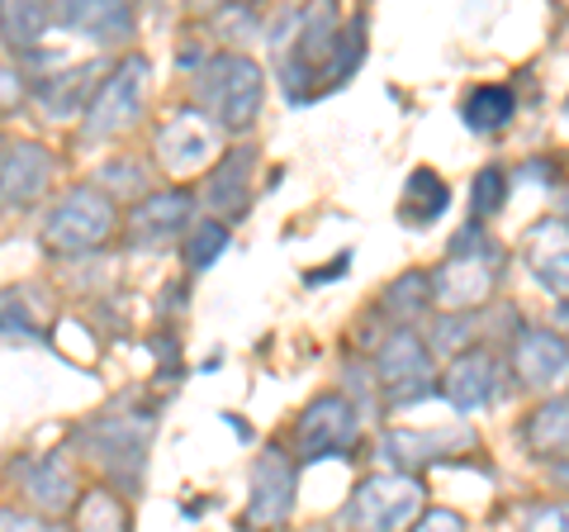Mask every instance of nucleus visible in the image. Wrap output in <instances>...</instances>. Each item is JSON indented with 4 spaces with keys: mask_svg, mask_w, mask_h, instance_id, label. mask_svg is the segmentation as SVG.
Instances as JSON below:
<instances>
[{
    "mask_svg": "<svg viewBox=\"0 0 569 532\" xmlns=\"http://www.w3.org/2000/svg\"><path fill=\"white\" fill-rule=\"evenodd\" d=\"M366 58V20H351L342 29V14L332 6L323 10H305L299 14L295 39L280 48V77H284V96L295 105H305L313 96L342 86Z\"/></svg>",
    "mask_w": 569,
    "mask_h": 532,
    "instance_id": "f257e3e1",
    "label": "nucleus"
},
{
    "mask_svg": "<svg viewBox=\"0 0 569 532\" xmlns=\"http://www.w3.org/2000/svg\"><path fill=\"white\" fill-rule=\"evenodd\" d=\"M261 100H266V77L242 52H219L194 72V110L209 115L228 134H242L261 115Z\"/></svg>",
    "mask_w": 569,
    "mask_h": 532,
    "instance_id": "f03ea898",
    "label": "nucleus"
},
{
    "mask_svg": "<svg viewBox=\"0 0 569 532\" xmlns=\"http://www.w3.org/2000/svg\"><path fill=\"white\" fill-rule=\"evenodd\" d=\"M498 286V247L485 238V228H466L447 262L432 272V309L437 314H470L485 305Z\"/></svg>",
    "mask_w": 569,
    "mask_h": 532,
    "instance_id": "7ed1b4c3",
    "label": "nucleus"
},
{
    "mask_svg": "<svg viewBox=\"0 0 569 532\" xmlns=\"http://www.w3.org/2000/svg\"><path fill=\"white\" fill-rule=\"evenodd\" d=\"M114 224H119V209L110 200V190L77 186V190H67L58 209L48 215L43 243H48V253H58V257H81V253H96L100 243H110Z\"/></svg>",
    "mask_w": 569,
    "mask_h": 532,
    "instance_id": "20e7f679",
    "label": "nucleus"
},
{
    "mask_svg": "<svg viewBox=\"0 0 569 532\" xmlns=\"http://www.w3.org/2000/svg\"><path fill=\"white\" fill-rule=\"evenodd\" d=\"M422 481L413 475H366L351 490L342 523L351 532H403L422 513Z\"/></svg>",
    "mask_w": 569,
    "mask_h": 532,
    "instance_id": "39448f33",
    "label": "nucleus"
},
{
    "mask_svg": "<svg viewBox=\"0 0 569 532\" xmlns=\"http://www.w3.org/2000/svg\"><path fill=\"white\" fill-rule=\"evenodd\" d=\"M148 100V58H123L110 77L96 86L91 105L81 115V138L86 144H104V138L123 134L142 115Z\"/></svg>",
    "mask_w": 569,
    "mask_h": 532,
    "instance_id": "423d86ee",
    "label": "nucleus"
},
{
    "mask_svg": "<svg viewBox=\"0 0 569 532\" xmlns=\"http://www.w3.org/2000/svg\"><path fill=\"white\" fill-rule=\"evenodd\" d=\"M81 442L96 452L100 471L110 475L114 485L133 490L142 481V466H148L142 456H148V442H152V418L148 414H138V418L104 414L91 423V428H81Z\"/></svg>",
    "mask_w": 569,
    "mask_h": 532,
    "instance_id": "0eeeda50",
    "label": "nucleus"
},
{
    "mask_svg": "<svg viewBox=\"0 0 569 532\" xmlns=\"http://www.w3.org/2000/svg\"><path fill=\"white\" fill-rule=\"evenodd\" d=\"M295 466L299 461L271 442V447H261L257 466H252V494H247V513H242V532H276L290 523L295 513Z\"/></svg>",
    "mask_w": 569,
    "mask_h": 532,
    "instance_id": "6e6552de",
    "label": "nucleus"
},
{
    "mask_svg": "<svg viewBox=\"0 0 569 532\" xmlns=\"http://www.w3.org/2000/svg\"><path fill=\"white\" fill-rule=\"evenodd\" d=\"M356 404L347 395H318L295 423V452L305 461H323V456H347L356 447Z\"/></svg>",
    "mask_w": 569,
    "mask_h": 532,
    "instance_id": "1a4fd4ad",
    "label": "nucleus"
},
{
    "mask_svg": "<svg viewBox=\"0 0 569 532\" xmlns=\"http://www.w3.org/2000/svg\"><path fill=\"white\" fill-rule=\"evenodd\" d=\"M219 148H223V129L200 110H176L162 129H157V162L171 176L204 171L209 157H219Z\"/></svg>",
    "mask_w": 569,
    "mask_h": 532,
    "instance_id": "9d476101",
    "label": "nucleus"
},
{
    "mask_svg": "<svg viewBox=\"0 0 569 532\" xmlns=\"http://www.w3.org/2000/svg\"><path fill=\"white\" fill-rule=\"evenodd\" d=\"M380 381L389 385V400L395 404H413L432 395V357H427V343L418 338L413 328L389 333L380 357H376Z\"/></svg>",
    "mask_w": 569,
    "mask_h": 532,
    "instance_id": "9b49d317",
    "label": "nucleus"
},
{
    "mask_svg": "<svg viewBox=\"0 0 569 532\" xmlns=\"http://www.w3.org/2000/svg\"><path fill=\"white\" fill-rule=\"evenodd\" d=\"M498 390H503V371H498L493 352H485V347H466L447 366V376H441V395H447L460 414H475V410H485V404H493Z\"/></svg>",
    "mask_w": 569,
    "mask_h": 532,
    "instance_id": "f8f14e48",
    "label": "nucleus"
},
{
    "mask_svg": "<svg viewBox=\"0 0 569 532\" xmlns=\"http://www.w3.org/2000/svg\"><path fill=\"white\" fill-rule=\"evenodd\" d=\"M252 167H257L252 148H228L219 162H213L209 181H204V209L219 224L247 215V205H252Z\"/></svg>",
    "mask_w": 569,
    "mask_h": 532,
    "instance_id": "ddd939ff",
    "label": "nucleus"
},
{
    "mask_svg": "<svg viewBox=\"0 0 569 532\" xmlns=\"http://www.w3.org/2000/svg\"><path fill=\"white\" fill-rule=\"evenodd\" d=\"M508 357H512V376L522 385H556L569 371V343L541 324H522Z\"/></svg>",
    "mask_w": 569,
    "mask_h": 532,
    "instance_id": "4468645a",
    "label": "nucleus"
},
{
    "mask_svg": "<svg viewBox=\"0 0 569 532\" xmlns=\"http://www.w3.org/2000/svg\"><path fill=\"white\" fill-rule=\"evenodd\" d=\"M190 209L194 200L186 190H157V195H142L129 215V243L133 247H167L171 234H181L190 224Z\"/></svg>",
    "mask_w": 569,
    "mask_h": 532,
    "instance_id": "2eb2a0df",
    "label": "nucleus"
},
{
    "mask_svg": "<svg viewBox=\"0 0 569 532\" xmlns=\"http://www.w3.org/2000/svg\"><path fill=\"white\" fill-rule=\"evenodd\" d=\"M522 257L531 266V276H537L550 295L569 299V219L531 224V234L522 243Z\"/></svg>",
    "mask_w": 569,
    "mask_h": 532,
    "instance_id": "dca6fc26",
    "label": "nucleus"
},
{
    "mask_svg": "<svg viewBox=\"0 0 569 532\" xmlns=\"http://www.w3.org/2000/svg\"><path fill=\"white\" fill-rule=\"evenodd\" d=\"M52 181V152L20 144L0 152V205H33Z\"/></svg>",
    "mask_w": 569,
    "mask_h": 532,
    "instance_id": "f3484780",
    "label": "nucleus"
},
{
    "mask_svg": "<svg viewBox=\"0 0 569 532\" xmlns=\"http://www.w3.org/2000/svg\"><path fill=\"white\" fill-rule=\"evenodd\" d=\"M24 494L33 500V509H39L43 519H52V513H67V509H77L81 490H77V471H71V461H62V456H43V461H33V466L24 471Z\"/></svg>",
    "mask_w": 569,
    "mask_h": 532,
    "instance_id": "a211bd4d",
    "label": "nucleus"
},
{
    "mask_svg": "<svg viewBox=\"0 0 569 532\" xmlns=\"http://www.w3.org/2000/svg\"><path fill=\"white\" fill-rule=\"evenodd\" d=\"M62 29H81L91 33L96 43H119L133 33V10L119 6V0H104V6H91V0H71V6L58 10Z\"/></svg>",
    "mask_w": 569,
    "mask_h": 532,
    "instance_id": "6ab92c4d",
    "label": "nucleus"
},
{
    "mask_svg": "<svg viewBox=\"0 0 569 532\" xmlns=\"http://www.w3.org/2000/svg\"><path fill=\"white\" fill-rule=\"evenodd\" d=\"M447 205H451L447 181H441L432 167H418L413 176H408L403 195H399V219L413 224V228H427V224H437L441 215H447Z\"/></svg>",
    "mask_w": 569,
    "mask_h": 532,
    "instance_id": "aec40b11",
    "label": "nucleus"
},
{
    "mask_svg": "<svg viewBox=\"0 0 569 532\" xmlns=\"http://www.w3.org/2000/svg\"><path fill=\"white\" fill-rule=\"evenodd\" d=\"M96 77H100V67L96 62H81V67H71V72H62V77L39 81V86H33V100L43 105V115L62 119V115L77 110L86 96H96ZM86 105H91V100H86Z\"/></svg>",
    "mask_w": 569,
    "mask_h": 532,
    "instance_id": "412c9836",
    "label": "nucleus"
},
{
    "mask_svg": "<svg viewBox=\"0 0 569 532\" xmlns=\"http://www.w3.org/2000/svg\"><path fill=\"white\" fill-rule=\"evenodd\" d=\"M52 24H58L52 6H14V0L0 6V39L10 43V52H33Z\"/></svg>",
    "mask_w": 569,
    "mask_h": 532,
    "instance_id": "4be33fe9",
    "label": "nucleus"
},
{
    "mask_svg": "<svg viewBox=\"0 0 569 532\" xmlns=\"http://www.w3.org/2000/svg\"><path fill=\"white\" fill-rule=\"evenodd\" d=\"M522 433H527V447L537 456L569 452V395H556V400H546L541 410H531Z\"/></svg>",
    "mask_w": 569,
    "mask_h": 532,
    "instance_id": "5701e85b",
    "label": "nucleus"
},
{
    "mask_svg": "<svg viewBox=\"0 0 569 532\" xmlns=\"http://www.w3.org/2000/svg\"><path fill=\"white\" fill-rule=\"evenodd\" d=\"M512 115H518V96H512V86H503V81L475 86L466 96V124L475 134H498Z\"/></svg>",
    "mask_w": 569,
    "mask_h": 532,
    "instance_id": "b1692460",
    "label": "nucleus"
},
{
    "mask_svg": "<svg viewBox=\"0 0 569 532\" xmlns=\"http://www.w3.org/2000/svg\"><path fill=\"white\" fill-rule=\"evenodd\" d=\"M71 513H77V532H133L129 504H123L114 490H104V485L86 490Z\"/></svg>",
    "mask_w": 569,
    "mask_h": 532,
    "instance_id": "393cba45",
    "label": "nucleus"
},
{
    "mask_svg": "<svg viewBox=\"0 0 569 532\" xmlns=\"http://www.w3.org/2000/svg\"><path fill=\"white\" fill-rule=\"evenodd\" d=\"M470 433H451V437H432V433H389L385 437V456H395V466L413 471V466H427V461H437L447 447H470Z\"/></svg>",
    "mask_w": 569,
    "mask_h": 532,
    "instance_id": "a878e982",
    "label": "nucleus"
},
{
    "mask_svg": "<svg viewBox=\"0 0 569 532\" xmlns=\"http://www.w3.org/2000/svg\"><path fill=\"white\" fill-rule=\"evenodd\" d=\"M385 309L389 314H403V318H422L427 309H432V276H422V272H413V276H403V280H395V286L385 290Z\"/></svg>",
    "mask_w": 569,
    "mask_h": 532,
    "instance_id": "bb28decb",
    "label": "nucleus"
},
{
    "mask_svg": "<svg viewBox=\"0 0 569 532\" xmlns=\"http://www.w3.org/2000/svg\"><path fill=\"white\" fill-rule=\"evenodd\" d=\"M223 247H228V228L219 219L194 224L190 238H186V266H190V272H209V266L223 257Z\"/></svg>",
    "mask_w": 569,
    "mask_h": 532,
    "instance_id": "cd10ccee",
    "label": "nucleus"
},
{
    "mask_svg": "<svg viewBox=\"0 0 569 532\" xmlns=\"http://www.w3.org/2000/svg\"><path fill=\"white\" fill-rule=\"evenodd\" d=\"M503 195H508V176H503V167H485L470 181V209L479 219H489V215H498L503 209Z\"/></svg>",
    "mask_w": 569,
    "mask_h": 532,
    "instance_id": "c85d7f7f",
    "label": "nucleus"
},
{
    "mask_svg": "<svg viewBox=\"0 0 569 532\" xmlns=\"http://www.w3.org/2000/svg\"><path fill=\"white\" fill-rule=\"evenodd\" d=\"M0 333H29V338H39V324H33V309H29V290H0Z\"/></svg>",
    "mask_w": 569,
    "mask_h": 532,
    "instance_id": "c756f323",
    "label": "nucleus"
},
{
    "mask_svg": "<svg viewBox=\"0 0 569 532\" xmlns=\"http://www.w3.org/2000/svg\"><path fill=\"white\" fill-rule=\"evenodd\" d=\"M0 532H67V528L33 509H0Z\"/></svg>",
    "mask_w": 569,
    "mask_h": 532,
    "instance_id": "7c9ffc66",
    "label": "nucleus"
},
{
    "mask_svg": "<svg viewBox=\"0 0 569 532\" xmlns=\"http://www.w3.org/2000/svg\"><path fill=\"white\" fill-rule=\"evenodd\" d=\"M408 532H466V519H460L456 509H432V513H422Z\"/></svg>",
    "mask_w": 569,
    "mask_h": 532,
    "instance_id": "2f4dec72",
    "label": "nucleus"
},
{
    "mask_svg": "<svg viewBox=\"0 0 569 532\" xmlns=\"http://www.w3.org/2000/svg\"><path fill=\"white\" fill-rule=\"evenodd\" d=\"M522 532H565V509H556V504L531 509L527 523H522Z\"/></svg>",
    "mask_w": 569,
    "mask_h": 532,
    "instance_id": "473e14b6",
    "label": "nucleus"
},
{
    "mask_svg": "<svg viewBox=\"0 0 569 532\" xmlns=\"http://www.w3.org/2000/svg\"><path fill=\"white\" fill-rule=\"evenodd\" d=\"M560 324L569 328V299H565V305H560Z\"/></svg>",
    "mask_w": 569,
    "mask_h": 532,
    "instance_id": "72a5a7b5",
    "label": "nucleus"
},
{
    "mask_svg": "<svg viewBox=\"0 0 569 532\" xmlns=\"http://www.w3.org/2000/svg\"><path fill=\"white\" fill-rule=\"evenodd\" d=\"M565 532H569V504H565Z\"/></svg>",
    "mask_w": 569,
    "mask_h": 532,
    "instance_id": "f704fd0d",
    "label": "nucleus"
},
{
    "mask_svg": "<svg viewBox=\"0 0 569 532\" xmlns=\"http://www.w3.org/2000/svg\"><path fill=\"white\" fill-rule=\"evenodd\" d=\"M565 119H569V100H565Z\"/></svg>",
    "mask_w": 569,
    "mask_h": 532,
    "instance_id": "c9c22d12",
    "label": "nucleus"
}]
</instances>
